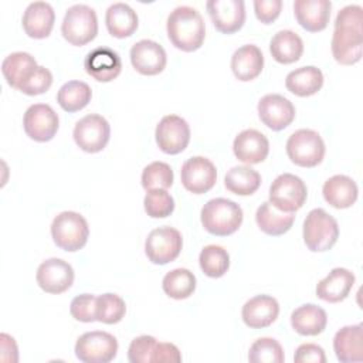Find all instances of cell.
Segmentation results:
<instances>
[{
    "mask_svg": "<svg viewBox=\"0 0 363 363\" xmlns=\"http://www.w3.org/2000/svg\"><path fill=\"white\" fill-rule=\"evenodd\" d=\"M170 43L184 52L199 50L206 38V24L200 11L190 6H179L170 11L166 23Z\"/></svg>",
    "mask_w": 363,
    "mask_h": 363,
    "instance_id": "1",
    "label": "cell"
},
{
    "mask_svg": "<svg viewBox=\"0 0 363 363\" xmlns=\"http://www.w3.org/2000/svg\"><path fill=\"white\" fill-rule=\"evenodd\" d=\"M201 224L206 231L217 237H227L234 234L244 218L240 204L230 199L217 197L208 200L200 213Z\"/></svg>",
    "mask_w": 363,
    "mask_h": 363,
    "instance_id": "2",
    "label": "cell"
},
{
    "mask_svg": "<svg viewBox=\"0 0 363 363\" xmlns=\"http://www.w3.org/2000/svg\"><path fill=\"white\" fill-rule=\"evenodd\" d=\"M303 242L312 252L330 250L339 238V224L323 208H313L303 221Z\"/></svg>",
    "mask_w": 363,
    "mask_h": 363,
    "instance_id": "3",
    "label": "cell"
},
{
    "mask_svg": "<svg viewBox=\"0 0 363 363\" xmlns=\"http://www.w3.org/2000/svg\"><path fill=\"white\" fill-rule=\"evenodd\" d=\"M51 237L64 251H79L88 241L89 227L85 217L77 211H62L51 223Z\"/></svg>",
    "mask_w": 363,
    "mask_h": 363,
    "instance_id": "4",
    "label": "cell"
},
{
    "mask_svg": "<svg viewBox=\"0 0 363 363\" xmlns=\"http://www.w3.org/2000/svg\"><path fill=\"white\" fill-rule=\"evenodd\" d=\"M61 33L72 45L81 47L91 43L98 34V17L95 10L86 4L68 7L61 23Z\"/></svg>",
    "mask_w": 363,
    "mask_h": 363,
    "instance_id": "5",
    "label": "cell"
},
{
    "mask_svg": "<svg viewBox=\"0 0 363 363\" xmlns=\"http://www.w3.org/2000/svg\"><path fill=\"white\" fill-rule=\"evenodd\" d=\"M286 155L301 167H315L325 157V142L313 129H298L286 140Z\"/></svg>",
    "mask_w": 363,
    "mask_h": 363,
    "instance_id": "6",
    "label": "cell"
},
{
    "mask_svg": "<svg viewBox=\"0 0 363 363\" xmlns=\"http://www.w3.org/2000/svg\"><path fill=\"white\" fill-rule=\"evenodd\" d=\"M308 197V189L305 182L292 174H279L269 186V203L285 213H295L299 210Z\"/></svg>",
    "mask_w": 363,
    "mask_h": 363,
    "instance_id": "7",
    "label": "cell"
},
{
    "mask_svg": "<svg viewBox=\"0 0 363 363\" xmlns=\"http://www.w3.org/2000/svg\"><path fill=\"white\" fill-rule=\"evenodd\" d=\"M116 354V337L104 330L85 332L75 343V356L84 363H109Z\"/></svg>",
    "mask_w": 363,
    "mask_h": 363,
    "instance_id": "8",
    "label": "cell"
},
{
    "mask_svg": "<svg viewBox=\"0 0 363 363\" xmlns=\"http://www.w3.org/2000/svg\"><path fill=\"white\" fill-rule=\"evenodd\" d=\"M183 247V238L179 230L163 225L152 230L145 241V254L152 264L164 265L174 261Z\"/></svg>",
    "mask_w": 363,
    "mask_h": 363,
    "instance_id": "9",
    "label": "cell"
},
{
    "mask_svg": "<svg viewBox=\"0 0 363 363\" xmlns=\"http://www.w3.org/2000/svg\"><path fill=\"white\" fill-rule=\"evenodd\" d=\"M72 136L81 150L86 153H98L109 142L111 126L104 116L89 113L75 123Z\"/></svg>",
    "mask_w": 363,
    "mask_h": 363,
    "instance_id": "10",
    "label": "cell"
},
{
    "mask_svg": "<svg viewBox=\"0 0 363 363\" xmlns=\"http://www.w3.org/2000/svg\"><path fill=\"white\" fill-rule=\"evenodd\" d=\"M23 128L27 136L35 142L51 140L58 128L60 118L52 106L47 104L30 105L23 116Z\"/></svg>",
    "mask_w": 363,
    "mask_h": 363,
    "instance_id": "11",
    "label": "cell"
},
{
    "mask_svg": "<svg viewBox=\"0 0 363 363\" xmlns=\"http://www.w3.org/2000/svg\"><path fill=\"white\" fill-rule=\"evenodd\" d=\"M159 149L167 155L183 152L190 142V126L179 115L163 116L155 130Z\"/></svg>",
    "mask_w": 363,
    "mask_h": 363,
    "instance_id": "12",
    "label": "cell"
},
{
    "mask_svg": "<svg viewBox=\"0 0 363 363\" xmlns=\"http://www.w3.org/2000/svg\"><path fill=\"white\" fill-rule=\"evenodd\" d=\"M180 179L187 191L203 194L214 187L217 182V169L210 159L204 156H193L182 164Z\"/></svg>",
    "mask_w": 363,
    "mask_h": 363,
    "instance_id": "13",
    "label": "cell"
},
{
    "mask_svg": "<svg viewBox=\"0 0 363 363\" xmlns=\"http://www.w3.org/2000/svg\"><path fill=\"white\" fill-rule=\"evenodd\" d=\"M257 111L261 122L275 132L285 129L295 119L294 104L279 94L264 95L258 101Z\"/></svg>",
    "mask_w": 363,
    "mask_h": 363,
    "instance_id": "14",
    "label": "cell"
},
{
    "mask_svg": "<svg viewBox=\"0 0 363 363\" xmlns=\"http://www.w3.org/2000/svg\"><path fill=\"white\" fill-rule=\"evenodd\" d=\"M35 279L44 292L62 294L74 282V269L71 264L61 258H48L37 268Z\"/></svg>",
    "mask_w": 363,
    "mask_h": 363,
    "instance_id": "15",
    "label": "cell"
},
{
    "mask_svg": "<svg viewBox=\"0 0 363 363\" xmlns=\"http://www.w3.org/2000/svg\"><path fill=\"white\" fill-rule=\"evenodd\" d=\"M206 9L214 27L223 34H233L244 26L245 4L242 0H208Z\"/></svg>",
    "mask_w": 363,
    "mask_h": 363,
    "instance_id": "16",
    "label": "cell"
},
{
    "mask_svg": "<svg viewBox=\"0 0 363 363\" xmlns=\"http://www.w3.org/2000/svg\"><path fill=\"white\" fill-rule=\"evenodd\" d=\"M130 62L142 75H157L167 64L164 48L153 40H139L130 48Z\"/></svg>",
    "mask_w": 363,
    "mask_h": 363,
    "instance_id": "17",
    "label": "cell"
},
{
    "mask_svg": "<svg viewBox=\"0 0 363 363\" xmlns=\"http://www.w3.org/2000/svg\"><path fill=\"white\" fill-rule=\"evenodd\" d=\"M84 68L98 82H111L122 71V61L116 51L108 47H98L89 51L84 60Z\"/></svg>",
    "mask_w": 363,
    "mask_h": 363,
    "instance_id": "18",
    "label": "cell"
},
{
    "mask_svg": "<svg viewBox=\"0 0 363 363\" xmlns=\"http://www.w3.org/2000/svg\"><path fill=\"white\" fill-rule=\"evenodd\" d=\"M233 152L240 162L248 166L257 164L267 159L269 153V140L257 129H244L235 136Z\"/></svg>",
    "mask_w": 363,
    "mask_h": 363,
    "instance_id": "19",
    "label": "cell"
},
{
    "mask_svg": "<svg viewBox=\"0 0 363 363\" xmlns=\"http://www.w3.org/2000/svg\"><path fill=\"white\" fill-rule=\"evenodd\" d=\"M279 315V303L271 295H255L241 309L242 322L251 329H262L272 325Z\"/></svg>",
    "mask_w": 363,
    "mask_h": 363,
    "instance_id": "20",
    "label": "cell"
},
{
    "mask_svg": "<svg viewBox=\"0 0 363 363\" xmlns=\"http://www.w3.org/2000/svg\"><path fill=\"white\" fill-rule=\"evenodd\" d=\"M55 23V11L47 1L30 3L21 18L24 33L31 38H45L51 34Z\"/></svg>",
    "mask_w": 363,
    "mask_h": 363,
    "instance_id": "21",
    "label": "cell"
},
{
    "mask_svg": "<svg viewBox=\"0 0 363 363\" xmlns=\"http://www.w3.org/2000/svg\"><path fill=\"white\" fill-rule=\"evenodd\" d=\"M332 3L329 0H295L294 14L302 28L318 33L326 28L330 18Z\"/></svg>",
    "mask_w": 363,
    "mask_h": 363,
    "instance_id": "22",
    "label": "cell"
},
{
    "mask_svg": "<svg viewBox=\"0 0 363 363\" xmlns=\"http://www.w3.org/2000/svg\"><path fill=\"white\" fill-rule=\"evenodd\" d=\"M333 58L342 65L360 61L363 51V31L352 28H335L330 43Z\"/></svg>",
    "mask_w": 363,
    "mask_h": 363,
    "instance_id": "23",
    "label": "cell"
},
{
    "mask_svg": "<svg viewBox=\"0 0 363 363\" xmlns=\"http://www.w3.org/2000/svg\"><path fill=\"white\" fill-rule=\"evenodd\" d=\"M354 274L347 268H333L316 285V296L329 303H337L347 298L353 285Z\"/></svg>",
    "mask_w": 363,
    "mask_h": 363,
    "instance_id": "24",
    "label": "cell"
},
{
    "mask_svg": "<svg viewBox=\"0 0 363 363\" xmlns=\"http://www.w3.org/2000/svg\"><path fill=\"white\" fill-rule=\"evenodd\" d=\"M363 326L347 325L340 328L333 337V350L339 362L353 363L363 360Z\"/></svg>",
    "mask_w": 363,
    "mask_h": 363,
    "instance_id": "25",
    "label": "cell"
},
{
    "mask_svg": "<svg viewBox=\"0 0 363 363\" xmlns=\"http://www.w3.org/2000/svg\"><path fill=\"white\" fill-rule=\"evenodd\" d=\"M231 71L238 81L255 79L264 68V55L255 44H245L237 48L231 57Z\"/></svg>",
    "mask_w": 363,
    "mask_h": 363,
    "instance_id": "26",
    "label": "cell"
},
{
    "mask_svg": "<svg viewBox=\"0 0 363 363\" xmlns=\"http://www.w3.org/2000/svg\"><path fill=\"white\" fill-rule=\"evenodd\" d=\"M323 199L335 208L352 207L359 196L356 182L346 174H335L329 177L322 187Z\"/></svg>",
    "mask_w": 363,
    "mask_h": 363,
    "instance_id": "27",
    "label": "cell"
},
{
    "mask_svg": "<svg viewBox=\"0 0 363 363\" xmlns=\"http://www.w3.org/2000/svg\"><path fill=\"white\" fill-rule=\"evenodd\" d=\"M328 315L323 308L315 303L298 306L291 313L292 329L302 336H316L326 329Z\"/></svg>",
    "mask_w": 363,
    "mask_h": 363,
    "instance_id": "28",
    "label": "cell"
},
{
    "mask_svg": "<svg viewBox=\"0 0 363 363\" xmlns=\"http://www.w3.org/2000/svg\"><path fill=\"white\" fill-rule=\"evenodd\" d=\"M105 24L112 37L125 38L136 31L139 18L136 11L129 4L118 1L106 9Z\"/></svg>",
    "mask_w": 363,
    "mask_h": 363,
    "instance_id": "29",
    "label": "cell"
},
{
    "mask_svg": "<svg viewBox=\"0 0 363 363\" xmlns=\"http://www.w3.org/2000/svg\"><path fill=\"white\" fill-rule=\"evenodd\" d=\"M323 85V74L318 67L305 65L291 71L285 78L286 89L296 96L315 95Z\"/></svg>",
    "mask_w": 363,
    "mask_h": 363,
    "instance_id": "30",
    "label": "cell"
},
{
    "mask_svg": "<svg viewBox=\"0 0 363 363\" xmlns=\"http://www.w3.org/2000/svg\"><path fill=\"white\" fill-rule=\"evenodd\" d=\"M269 52L279 64H292L303 54V41L292 30H279L269 41Z\"/></svg>",
    "mask_w": 363,
    "mask_h": 363,
    "instance_id": "31",
    "label": "cell"
},
{
    "mask_svg": "<svg viewBox=\"0 0 363 363\" xmlns=\"http://www.w3.org/2000/svg\"><path fill=\"white\" fill-rule=\"evenodd\" d=\"M255 221L262 233L277 237L289 231L295 221V216L294 213H285L275 208L269 201H264L257 208Z\"/></svg>",
    "mask_w": 363,
    "mask_h": 363,
    "instance_id": "32",
    "label": "cell"
},
{
    "mask_svg": "<svg viewBox=\"0 0 363 363\" xmlns=\"http://www.w3.org/2000/svg\"><path fill=\"white\" fill-rule=\"evenodd\" d=\"M38 67L35 58L26 51L9 54L1 62V72L7 84L16 89L34 72Z\"/></svg>",
    "mask_w": 363,
    "mask_h": 363,
    "instance_id": "33",
    "label": "cell"
},
{
    "mask_svg": "<svg viewBox=\"0 0 363 363\" xmlns=\"http://www.w3.org/2000/svg\"><path fill=\"white\" fill-rule=\"evenodd\" d=\"M224 186L237 196H251L261 186V174L248 164L234 166L225 173Z\"/></svg>",
    "mask_w": 363,
    "mask_h": 363,
    "instance_id": "34",
    "label": "cell"
},
{
    "mask_svg": "<svg viewBox=\"0 0 363 363\" xmlns=\"http://www.w3.org/2000/svg\"><path fill=\"white\" fill-rule=\"evenodd\" d=\"M92 98L91 86L84 81H68L57 92V102L65 112H77L84 109Z\"/></svg>",
    "mask_w": 363,
    "mask_h": 363,
    "instance_id": "35",
    "label": "cell"
},
{
    "mask_svg": "<svg viewBox=\"0 0 363 363\" xmlns=\"http://www.w3.org/2000/svg\"><path fill=\"white\" fill-rule=\"evenodd\" d=\"M196 277L187 268H174L169 271L162 281L163 292L177 301L186 299L193 295L196 289Z\"/></svg>",
    "mask_w": 363,
    "mask_h": 363,
    "instance_id": "36",
    "label": "cell"
},
{
    "mask_svg": "<svg viewBox=\"0 0 363 363\" xmlns=\"http://www.w3.org/2000/svg\"><path fill=\"white\" fill-rule=\"evenodd\" d=\"M199 264L204 275L210 278H220L230 268V255L224 247L210 244L200 251Z\"/></svg>",
    "mask_w": 363,
    "mask_h": 363,
    "instance_id": "37",
    "label": "cell"
},
{
    "mask_svg": "<svg viewBox=\"0 0 363 363\" xmlns=\"http://www.w3.org/2000/svg\"><path fill=\"white\" fill-rule=\"evenodd\" d=\"M125 313H126V303L118 294L106 292L96 296L95 316L98 322L113 325L121 322Z\"/></svg>",
    "mask_w": 363,
    "mask_h": 363,
    "instance_id": "38",
    "label": "cell"
},
{
    "mask_svg": "<svg viewBox=\"0 0 363 363\" xmlns=\"http://www.w3.org/2000/svg\"><path fill=\"white\" fill-rule=\"evenodd\" d=\"M173 179H174V174L170 164H167L166 162L156 160L145 166V169L142 170L140 182H142V187L146 191L153 189L167 190L169 187H172Z\"/></svg>",
    "mask_w": 363,
    "mask_h": 363,
    "instance_id": "39",
    "label": "cell"
},
{
    "mask_svg": "<svg viewBox=\"0 0 363 363\" xmlns=\"http://www.w3.org/2000/svg\"><path fill=\"white\" fill-rule=\"evenodd\" d=\"M248 360L252 363H282L285 354L278 340L274 337H259L250 346Z\"/></svg>",
    "mask_w": 363,
    "mask_h": 363,
    "instance_id": "40",
    "label": "cell"
},
{
    "mask_svg": "<svg viewBox=\"0 0 363 363\" xmlns=\"http://www.w3.org/2000/svg\"><path fill=\"white\" fill-rule=\"evenodd\" d=\"M143 207L149 217L164 218L173 213L174 199L164 189L147 190V193L143 199Z\"/></svg>",
    "mask_w": 363,
    "mask_h": 363,
    "instance_id": "41",
    "label": "cell"
},
{
    "mask_svg": "<svg viewBox=\"0 0 363 363\" xmlns=\"http://www.w3.org/2000/svg\"><path fill=\"white\" fill-rule=\"evenodd\" d=\"M51 84H52L51 71L43 65H38L34 69V72L18 86V91L30 96L41 95L50 89Z\"/></svg>",
    "mask_w": 363,
    "mask_h": 363,
    "instance_id": "42",
    "label": "cell"
},
{
    "mask_svg": "<svg viewBox=\"0 0 363 363\" xmlns=\"http://www.w3.org/2000/svg\"><path fill=\"white\" fill-rule=\"evenodd\" d=\"M157 345L156 337L150 335H140L135 337L128 349V359L130 363H150L153 350Z\"/></svg>",
    "mask_w": 363,
    "mask_h": 363,
    "instance_id": "43",
    "label": "cell"
},
{
    "mask_svg": "<svg viewBox=\"0 0 363 363\" xmlns=\"http://www.w3.org/2000/svg\"><path fill=\"white\" fill-rule=\"evenodd\" d=\"M95 306H96V296L92 294H81L78 296H75L71 301L69 305V312L71 316L75 320L84 322V323H89V322H95L96 316H95Z\"/></svg>",
    "mask_w": 363,
    "mask_h": 363,
    "instance_id": "44",
    "label": "cell"
},
{
    "mask_svg": "<svg viewBox=\"0 0 363 363\" xmlns=\"http://www.w3.org/2000/svg\"><path fill=\"white\" fill-rule=\"evenodd\" d=\"M335 28L363 31V9L357 4H349L340 9L335 18Z\"/></svg>",
    "mask_w": 363,
    "mask_h": 363,
    "instance_id": "45",
    "label": "cell"
},
{
    "mask_svg": "<svg viewBox=\"0 0 363 363\" xmlns=\"http://www.w3.org/2000/svg\"><path fill=\"white\" fill-rule=\"evenodd\" d=\"M282 10L281 0H255L254 11L257 18L264 24H271L275 21Z\"/></svg>",
    "mask_w": 363,
    "mask_h": 363,
    "instance_id": "46",
    "label": "cell"
},
{
    "mask_svg": "<svg viewBox=\"0 0 363 363\" xmlns=\"http://www.w3.org/2000/svg\"><path fill=\"white\" fill-rule=\"evenodd\" d=\"M294 360L296 363H325L326 356L325 350L319 345L303 343L295 350Z\"/></svg>",
    "mask_w": 363,
    "mask_h": 363,
    "instance_id": "47",
    "label": "cell"
},
{
    "mask_svg": "<svg viewBox=\"0 0 363 363\" xmlns=\"http://www.w3.org/2000/svg\"><path fill=\"white\" fill-rule=\"evenodd\" d=\"M182 362V353L173 343L157 342L150 363H177Z\"/></svg>",
    "mask_w": 363,
    "mask_h": 363,
    "instance_id": "48",
    "label": "cell"
},
{
    "mask_svg": "<svg viewBox=\"0 0 363 363\" xmlns=\"http://www.w3.org/2000/svg\"><path fill=\"white\" fill-rule=\"evenodd\" d=\"M0 343H1V357L6 356V353H10L9 350H11V356H7L4 362H17L18 360V354H17V345L14 337H11L7 333H1L0 335Z\"/></svg>",
    "mask_w": 363,
    "mask_h": 363,
    "instance_id": "49",
    "label": "cell"
}]
</instances>
